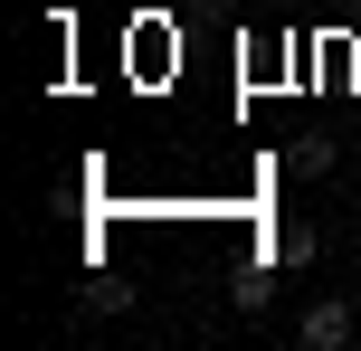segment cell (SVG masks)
Segmentation results:
<instances>
[{"instance_id": "1", "label": "cell", "mask_w": 361, "mask_h": 351, "mask_svg": "<svg viewBox=\"0 0 361 351\" xmlns=\"http://www.w3.org/2000/svg\"><path fill=\"white\" fill-rule=\"evenodd\" d=\"M352 333H361V304H352V295H324L305 323H295V342H305V351H343Z\"/></svg>"}, {"instance_id": "2", "label": "cell", "mask_w": 361, "mask_h": 351, "mask_svg": "<svg viewBox=\"0 0 361 351\" xmlns=\"http://www.w3.org/2000/svg\"><path fill=\"white\" fill-rule=\"evenodd\" d=\"M333 162H343V152H333V133H295V143H286V171H295V181H324Z\"/></svg>"}, {"instance_id": "3", "label": "cell", "mask_w": 361, "mask_h": 351, "mask_svg": "<svg viewBox=\"0 0 361 351\" xmlns=\"http://www.w3.org/2000/svg\"><path fill=\"white\" fill-rule=\"evenodd\" d=\"M314 247H324V238H314L305 219H286V228H267V257L286 266V276H295V266H314Z\"/></svg>"}, {"instance_id": "4", "label": "cell", "mask_w": 361, "mask_h": 351, "mask_svg": "<svg viewBox=\"0 0 361 351\" xmlns=\"http://www.w3.org/2000/svg\"><path fill=\"white\" fill-rule=\"evenodd\" d=\"M276 276H286L276 257H267V266H247V276L228 285V304H238V314H267V304H276Z\"/></svg>"}, {"instance_id": "5", "label": "cell", "mask_w": 361, "mask_h": 351, "mask_svg": "<svg viewBox=\"0 0 361 351\" xmlns=\"http://www.w3.org/2000/svg\"><path fill=\"white\" fill-rule=\"evenodd\" d=\"M86 304H95V314H124L133 285H124V276H95V285H86Z\"/></svg>"}]
</instances>
